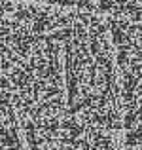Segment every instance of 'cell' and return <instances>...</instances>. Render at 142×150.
I'll return each instance as SVG.
<instances>
[{"label":"cell","instance_id":"cell-1","mask_svg":"<svg viewBox=\"0 0 142 150\" xmlns=\"http://www.w3.org/2000/svg\"><path fill=\"white\" fill-rule=\"evenodd\" d=\"M140 150H142V148H140Z\"/></svg>","mask_w":142,"mask_h":150}]
</instances>
